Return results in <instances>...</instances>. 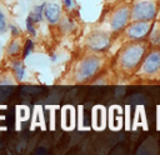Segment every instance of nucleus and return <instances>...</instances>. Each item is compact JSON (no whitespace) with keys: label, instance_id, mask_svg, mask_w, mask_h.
I'll return each mask as SVG.
<instances>
[{"label":"nucleus","instance_id":"obj_16","mask_svg":"<svg viewBox=\"0 0 160 155\" xmlns=\"http://www.w3.org/2000/svg\"><path fill=\"white\" fill-rule=\"evenodd\" d=\"M10 29H11V34H12L14 36H18V35H19V29H18L16 26L11 25V26H10Z\"/></svg>","mask_w":160,"mask_h":155},{"label":"nucleus","instance_id":"obj_6","mask_svg":"<svg viewBox=\"0 0 160 155\" xmlns=\"http://www.w3.org/2000/svg\"><path fill=\"white\" fill-rule=\"evenodd\" d=\"M151 24L149 21H136L128 29V35L131 39H141L150 32Z\"/></svg>","mask_w":160,"mask_h":155},{"label":"nucleus","instance_id":"obj_14","mask_svg":"<svg viewBox=\"0 0 160 155\" xmlns=\"http://www.w3.org/2000/svg\"><path fill=\"white\" fill-rule=\"evenodd\" d=\"M5 30H6V19H5L4 12L0 9V35L2 32H5Z\"/></svg>","mask_w":160,"mask_h":155},{"label":"nucleus","instance_id":"obj_1","mask_svg":"<svg viewBox=\"0 0 160 155\" xmlns=\"http://www.w3.org/2000/svg\"><path fill=\"white\" fill-rule=\"evenodd\" d=\"M144 52H145V46L142 44H131L126 46L120 58V62L122 68L126 70L134 69L141 61Z\"/></svg>","mask_w":160,"mask_h":155},{"label":"nucleus","instance_id":"obj_8","mask_svg":"<svg viewBox=\"0 0 160 155\" xmlns=\"http://www.w3.org/2000/svg\"><path fill=\"white\" fill-rule=\"evenodd\" d=\"M60 14H61V9H60L59 4H56V2L46 4L45 8H44V16H45V19H46L50 24H56V22H59Z\"/></svg>","mask_w":160,"mask_h":155},{"label":"nucleus","instance_id":"obj_9","mask_svg":"<svg viewBox=\"0 0 160 155\" xmlns=\"http://www.w3.org/2000/svg\"><path fill=\"white\" fill-rule=\"evenodd\" d=\"M45 5H46V4L44 2V4H41V5L35 6V8L32 9V11L29 14V15L31 16V19L34 20L35 24L42 21V19H44V8H45Z\"/></svg>","mask_w":160,"mask_h":155},{"label":"nucleus","instance_id":"obj_13","mask_svg":"<svg viewBox=\"0 0 160 155\" xmlns=\"http://www.w3.org/2000/svg\"><path fill=\"white\" fill-rule=\"evenodd\" d=\"M32 49H34V42H32L31 40H28V41L25 42V48H24V54H22L24 59H25V58H28V56L31 54Z\"/></svg>","mask_w":160,"mask_h":155},{"label":"nucleus","instance_id":"obj_11","mask_svg":"<svg viewBox=\"0 0 160 155\" xmlns=\"http://www.w3.org/2000/svg\"><path fill=\"white\" fill-rule=\"evenodd\" d=\"M20 51V42L18 40H14L10 42V45L8 46V54L9 55H16Z\"/></svg>","mask_w":160,"mask_h":155},{"label":"nucleus","instance_id":"obj_12","mask_svg":"<svg viewBox=\"0 0 160 155\" xmlns=\"http://www.w3.org/2000/svg\"><path fill=\"white\" fill-rule=\"evenodd\" d=\"M35 22H34V20L31 19V16L29 15L28 18H26V30L32 35V36H36V29H35Z\"/></svg>","mask_w":160,"mask_h":155},{"label":"nucleus","instance_id":"obj_3","mask_svg":"<svg viewBox=\"0 0 160 155\" xmlns=\"http://www.w3.org/2000/svg\"><path fill=\"white\" fill-rule=\"evenodd\" d=\"M100 68V59L96 56H88L85 60H82L78 68L76 79L79 81H84L90 79Z\"/></svg>","mask_w":160,"mask_h":155},{"label":"nucleus","instance_id":"obj_10","mask_svg":"<svg viewBox=\"0 0 160 155\" xmlns=\"http://www.w3.org/2000/svg\"><path fill=\"white\" fill-rule=\"evenodd\" d=\"M12 70H14V74H15L18 80H22L24 79V76H25V68H24L21 61H19V60L14 61L12 62Z\"/></svg>","mask_w":160,"mask_h":155},{"label":"nucleus","instance_id":"obj_2","mask_svg":"<svg viewBox=\"0 0 160 155\" xmlns=\"http://www.w3.org/2000/svg\"><path fill=\"white\" fill-rule=\"evenodd\" d=\"M131 18L136 21H149L156 15V5L151 0H142L134 5Z\"/></svg>","mask_w":160,"mask_h":155},{"label":"nucleus","instance_id":"obj_17","mask_svg":"<svg viewBox=\"0 0 160 155\" xmlns=\"http://www.w3.org/2000/svg\"><path fill=\"white\" fill-rule=\"evenodd\" d=\"M159 42H160V40H159Z\"/></svg>","mask_w":160,"mask_h":155},{"label":"nucleus","instance_id":"obj_4","mask_svg":"<svg viewBox=\"0 0 160 155\" xmlns=\"http://www.w3.org/2000/svg\"><path fill=\"white\" fill-rule=\"evenodd\" d=\"M160 70V50L151 51L141 65V71L145 74H155Z\"/></svg>","mask_w":160,"mask_h":155},{"label":"nucleus","instance_id":"obj_15","mask_svg":"<svg viewBox=\"0 0 160 155\" xmlns=\"http://www.w3.org/2000/svg\"><path fill=\"white\" fill-rule=\"evenodd\" d=\"M62 1H64L65 8L70 9V8H72V5H74V1H75V0H62Z\"/></svg>","mask_w":160,"mask_h":155},{"label":"nucleus","instance_id":"obj_7","mask_svg":"<svg viewBox=\"0 0 160 155\" xmlns=\"http://www.w3.org/2000/svg\"><path fill=\"white\" fill-rule=\"evenodd\" d=\"M129 18H130V10L128 8H120L119 10L115 11V14L111 19V29L114 31L122 29L126 25Z\"/></svg>","mask_w":160,"mask_h":155},{"label":"nucleus","instance_id":"obj_5","mask_svg":"<svg viewBox=\"0 0 160 155\" xmlns=\"http://www.w3.org/2000/svg\"><path fill=\"white\" fill-rule=\"evenodd\" d=\"M110 42V38L106 32L102 31H96L89 38V46L94 51H102L108 48Z\"/></svg>","mask_w":160,"mask_h":155}]
</instances>
